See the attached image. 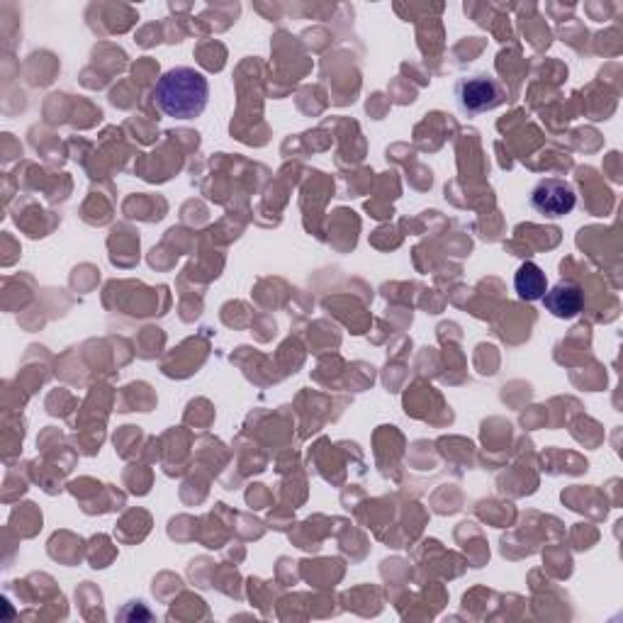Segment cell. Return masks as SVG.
<instances>
[{
  "mask_svg": "<svg viewBox=\"0 0 623 623\" xmlns=\"http://www.w3.org/2000/svg\"><path fill=\"white\" fill-rule=\"evenodd\" d=\"M210 84L202 71L176 66L166 71L154 88V100L164 115L174 120H196L208 108Z\"/></svg>",
  "mask_w": 623,
  "mask_h": 623,
  "instance_id": "6da1fadb",
  "label": "cell"
},
{
  "mask_svg": "<svg viewBox=\"0 0 623 623\" xmlns=\"http://www.w3.org/2000/svg\"><path fill=\"white\" fill-rule=\"evenodd\" d=\"M456 100L463 112L480 115V112L500 108L507 100V90L497 78L487 74L466 76L456 84Z\"/></svg>",
  "mask_w": 623,
  "mask_h": 623,
  "instance_id": "7a4b0ae2",
  "label": "cell"
},
{
  "mask_svg": "<svg viewBox=\"0 0 623 623\" xmlns=\"http://www.w3.org/2000/svg\"><path fill=\"white\" fill-rule=\"evenodd\" d=\"M529 205L546 218H565L577 208V192L568 180L543 178L531 188Z\"/></svg>",
  "mask_w": 623,
  "mask_h": 623,
  "instance_id": "3957f363",
  "label": "cell"
},
{
  "mask_svg": "<svg viewBox=\"0 0 623 623\" xmlns=\"http://www.w3.org/2000/svg\"><path fill=\"white\" fill-rule=\"evenodd\" d=\"M541 300L558 320H572L585 310V292L577 282H558V286L548 288Z\"/></svg>",
  "mask_w": 623,
  "mask_h": 623,
  "instance_id": "277c9868",
  "label": "cell"
},
{
  "mask_svg": "<svg viewBox=\"0 0 623 623\" xmlns=\"http://www.w3.org/2000/svg\"><path fill=\"white\" fill-rule=\"evenodd\" d=\"M514 290H516L519 298L526 300V302L541 300L548 290L546 274H543V270L536 264L526 260V264H521L519 270L514 274Z\"/></svg>",
  "mask_w": 623,
  "mask_h": 623,
  "instance_id": "5b68a950",
  "label": "cell"
}]
</instances>
